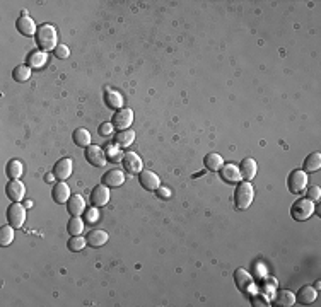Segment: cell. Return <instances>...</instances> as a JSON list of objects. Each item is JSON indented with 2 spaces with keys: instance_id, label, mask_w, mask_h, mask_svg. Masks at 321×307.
Here are the masks:
<instances>
[{
  "instance_id": "obj_9",
  "label": "cell",
  "mask_w": 321,
  "mask_h": 307,
  "mask_svg": "<svg viewBox=\"0 0 321 307\" xmlns=\"http://www.w3.org/2000/svg\"><path fill=\"white\" fill-rule=\"evenodd\" d=\"M121 166L126 173L130 174H140L142 173V159L137 156L135 152H125L123 154V159H121Z\"/></svg>"
},
{
  "instance_id": "obj_18",
  "label": "cell",
  "mask_w": 321,
  "mask_h": 307,
  "mask_svg": "<svg viewBox=\"0 0 321 307\" xmlns=\"http://www.w3.org/2000/svg\"><path fill=\"white\" fill-rule=\"evenodd\" d=\"M316 297H318V290L314 287H311V285H304L302 288H299L296 300L301 305H311L316 300Z\"/></svg>"
},
{
  "instance_id": "obj_19",
  "label": "cell",
  "mask_w": 321,
  "mask_h": 307,
  "mask_svg": "<svg viewBox=\"0 0 321 307\" xmlns=\"http://www.w3.org/2000/svg\"><path fill=\"white\" fill-rule=\"evenodd\" d=\"M125 183V174L120 169H109L103 176V184H106L108 188H118Z\"/></svg>"
},
{
  "instance_id": "obj_40",
  "label": "cell",
  "mask_w": 321,
  "mask_h": 307,
  "mask_svg": "<svg viewBox=\"0 0 321 307\" xmlns=\"http://www.w3.org/2000/svg\"><path fill=\"white\" fill-rule=\"evenodd\" d=\"M45 179H46V183H55V174H46L45 176Z\"/></svg>"
},
{
  "instance_id": "obj_31",
  "label": "cell",
  "mask_w": 321,
  "mask_h": 307,
  "mask_svg": "<svg viewBox=\"0 0 321 307\" xmlns=\"http://www.w3.org/2000/svg\"><path fill=\"white\" fill-rule=\"evenodd\" d=\"M45 63H46V53H45V51H41V50L33 51V53L29 55V58H28V65H29V67H33V68H39V67H43Z\"/></svg>"
},
{
  "instance_id": "obj_38",
  "label": "cell",
  "mask_w": 321,
  "mask_h": 307,
  "mask_svg": "<svg viewBox=\"0 0 321 307\" xmlns=\"http://www.w3.org/2000/svg\"><path fill=\"white\" fill-rule=\"evenodd\" d=\"M115 126L111 125V123H103V125L99 126V135L101 137H108V135H111V131Z\"/></svg>"
},
{
  "instance_id": "obj_29",
  "label": "cell",
  "mask_w": 321,
  "mask_h": 307,
  "mask_svg": "<svg viewBox=\"0 0 321 307\" xmlns=\"http://www.w3.org/2000/svg\"><path fill=\"white\" fill-rule=\"evenodd\" d=\"M67 232L70 236H81L84 232V220L81 217H72L67 222Z\"/></svg>"
},
{
  "instance_id": "obj_12",
  "label": "cell",
  "mask_w": 321,
  "mask_h": 307,
  "mask_svg": "<svg viewBox=\"0 0 321 307\" xmlns=\"http://www.w3.org/2000/svg\"><path fill=\"white\" fill-rule=\"evenodd\" d=\"M139 181L142 184L144 190H147V191H156L157 188L161 186L159 176H157L154 171H149V169H142V173L139 174Z\"/></svg>"
},
{
  "instance_id": "obj_8",
  "label": "cell",
  "mask_w": 321,
  "mask_h": 307,
  "mask_svg": "<svg viewBox=\"0 0 321 307\" xmlns=\"http://www.w3.org/2000/svg\"><path fill=\"white\" fill-rule=\"evenodd\" d=\"M16 29L19 31L23 36H26V38L36 36V31H38L36 24H34V21L28 16V12H26V11L23 12V14H21V17H17Z\"/></svg>"
},
{
  "instance_id": "obj_27",
  "label": "cell",
  "mask_w": 321,
  "mask_h": 307,
  "mask_svg": "<svg viewBox=\"0 0 321 307\" xmlns=\"http://www.w3.org/2000/svg\"><path fill=\"white\" fill-rule=\"evenodd\" d=\"M72 138L77 147H89L91 145V133L86 128H77L74 131Z\"/></svg>"
},
{
  "instance_id": "obj_32",
  "label": "cell",
  "mask_w": 321,
  "mask_h": 307,
  "mask_svg": "<svg viewBox=\"0 0 321 307\" xmlns=\"http://www.w3.org/2000/svg\"><path fill=\"white\" fill-rule=\"evenodd\" d=\"M14 241V227L9 223V225H4L2 229H0V246H9Z\"/></svg>"
},
{
  "instance_id": "obj_15",
  "label": "cell",
  "mask_w": 321,
  "mask_h": 307,
  "mask_svg": "<svg viewBox=\"0 0 321 307\" xmlns=\"http://www.w3.org/2000/svg\"><path fill=\"white\" fill-rule=\"evenodd\" d=\"M51 196H53L55 203H58V205H67V201L70 200V196H72L69 184L65 183V181H58V183H56L55 186H53Z\"/></svg>"
},
{
  "instance_id": "obj_35",
  "label": "cell",
  "mask_w": 321,
  "mask_h": 307,
  "mask_svg": "<svg viewBox=\"0 0 321 307\" xmlns=\"http://www.w3.org/2000/svg\"><path fill=\"white\" fill-rule=\"evenodd\" d=\"M118 145H115V147H108L106 148V157H108V161H120V159H123V154L118 150Z\"/></svg>"
},
{
  "instance_id": "obj_1",
  "label": "cell",
  "mask_w": 321,
  "mask_h": 307,
  "mask_svg": "<svg viewBox=\"0 0 321 307\" xmlns=\"http://www.w3.org/2000/svg\"><path fill=\"white\" fill-rule=\"evenodd\" d=\"M36 45L41 51H50L55 50L56 45H58V36H56V29L51 24H41L36 31Z\"/></svg>"
},
{
  "instance_id": "obj_3",
  "label": "cell",
  "mask_w": 321,
  "mask_h": 307,
  "mask_svg": "<svg viewBox=\"0 0 321 307\" xmlns=\"http://www.w3.org/2000/svg\"><path fill=\"white\" fill-rule=\"evenodd\" d=\"M314 213V201L307 200V198H299L297 201H294L291 215L294 220L297 222H304L307 218H311V215Z\"/></svg>"
},
{
  "instance_id": "obj_17",
  "label": "cell",
  "mask_w": 321,
  "mask_h": 307,
  "mask_svg": "<svg viewBox=\"0 0 321 307\" xmlns=\"http://www.w3.org/2000/svg\"><path fill=\"white\" fill-rule=\"evenodd\" d=\"M256 171H258V164L256 161L251 159V157H246V159L241 161V166H239V173H241V178L244 179V181H251L256 176Z\"/></svg>"
},
{
  "instance_id": "obj_16",
  "label": "cell",
  "mask_w": 321,
  "mask_h": 307,
  "mask_svg": "<svg viewBox=\"0 0 321 307\" xmlns=\"http://www.w3.org/2000/svg\"><path fill=\"white\" fill-rule=\"evenodd\" d=\"M6 193L12 201H21L26 195V188H24L23 181L12 179V181H9V184L6 186Z\"/></svg>"
},
{
  "instance_id": "obj_6",
  "label": "cell",
  "mask_w": 321,
  "mask_h": 307,
  "mask_svg": "<svg viewBox=\"0 0 321 307\" xmlns=\"http://www.w3.org/2000/svg\"><path fill=\"white\" fill-rule=\"evenodd\" d=\"M132 123H134V111L129 108L118 109L111 118V125L115 126L118 131L129 130V126H132Z\"/></svg>"
},
{
  "instance_id": "obj_7",
  "label": "cell",
  "mask_w": 321,
  "mask_h": 307,
  "mask_svg": "<svg viewBox=\"0 0 321 307\" xmlns=\"http://www.w3.org/2000/svg\"><path fill=\"white\" fill-rule=\"evenodd\" d=\"M86 159L89 164H92L94 168H104L108 162V157H106V152L103 150L99 145H89L86 147Z\"/></svg>"
},
{
  "instance_id": "obj_13",
  "label": "cell",
  "mask_w": 321,
  "mask_h": 307,
  "mask_svg": "<svg viewBox=\"0 0 321 307\" xmlns=\"http://www.w3.org/2000/svg\"><path fill=\"white\" fill-rule=\"evenodd\" d=\"M72 169H74L72 159L63 157V159H60L53 166V174H55V178L58 179V181H67V179L70 178V174H72Z\"/></svg>"
},
{
  "instance_id": "obj_37",
  "label": "cell",
  "mask_w": 321,
  "mask_h": 307,
  "mask_svg": "<svg viewBox=\"0 0 321 307\" xmlns=\"http://www.w3.org/2000/svg\"><path fill=\"white\" fill-rule=\"evenodd\" d=\"M86 220L89 222V223H96L99 220V213H98V208H91V210H87L86 212Z\"/></svg>"
},
{
  "instance_id": "obj_34",
  "label": "cell",
  "mask_w": 321,
  "mask_h": 307,
  "mask_svg": "<svg viewBox=\"0 0 321 307\" xmlns=\"http://www.w3.org/2000/svg\"><path fill=\"white\" fill-rule=\"evenodd\" d=\"M53 55H55V58H58V60H65V58H69L70 50H69V46H67V45H56V48L53 50Z\"/></svg>"
},
{
  "instance_id": "obj_5",
  "label": "cell",
  "mask_w": 321,
  "mask_h": 307,
  "mask_svg": "<svg viewBox=\"0 0 321 307\" xmlns=\"http://www.w3.org/2000/svg\"><path fill=\"white\" fill-rule=\"evenodd\" d=\"M7 220L14 229H21L26 222V208L19 201H14L11 207L7 208Z\"/></svg>"
},
{
  "instance_id": "obj_26",
  "label": "cell",
  "mask_w": 321,
  "mask_h": 307,
  "mask_svg": "<svg viewBox=\"0 0 321 307\" xmlns=\"http://www.w3.org/2000/svg\"><path fill=\"white\" fill-rule=\"evenodd\" d=\"M321 168V154L313 152L304 161V173H316Z\"/></svg>"
},
{
  "instance_id": "obj_23",
  "label": "cell",
  "mask_w": 321,
  "mask_h": 307,
  "mask_svg": "<svg viewBox=\"0 0 321 307\" xmlns=\"http://www.w3.org/2000/svg\"><path fill=\"white\" fill-rule=\"evenodd\" d=\"M135 140V131L134 130H121L118 131V135L115 137V143L120 148H125V147H130L132 143H134Z\"/></svg>"
},
{
  "instance_id": "obj_10",
  "label": "cell",
  "mask_w": 321,
  "mask_h": 307,
  "mask_svg": "<svg viewBox=\"0 0 321 307\" xmlns=\"http://www.w3.org/2000/svg\"><path fill=\"white\" fill-rule=\"evenodd\" d=\"M234 280H236V285L237 288H239L241 292H251L254 293V282H253V276L248 273L246 270L243 268H237L234 271Z\"/></svg>"
},
{
  "instance_id": "obj_22",
  "label": "cell",
  "mask_w": 321,
  "mask_h": 307,
  "mask_svg": "<svg viewBox=\"0 0 321 307\" xmlns=\"http://www.w3.org/2000/svg\"><path fill=\"white\" fill-rule=\"evenodd\" d=\"M204 166H205L207 171H221V168L224 166V159L221 157V154L210 152V154H207V156H205Z\"/></svg>"
},
{
  "instance_id": "obj_33",
  "label": "cell",
  "mask_w": 321,
  "mask_h": 307,
  "mask_svg": "<svg viewBox=\"0 0 321 307\" xmlns=\"http://www.w3.org/2000/svg\"><path fill=\"white\" fill-rule=\"evenodd\" d=\"M86 244H87V239H84L82 236H72V238L69 239V243H67V248L72 253H79V251H82V249L86 248Z\"/></svg>"
},
{
  "instance_id": "obj_25",
  "label": "cell",
  "mask_w": 321,
  "mask_h": 307,
  "mask_svg": "<svg viewBox=\"0 0 321 307\" xmlns=\"http://www.w3.org/2000/svg\"><path fill=\"white\" fill-rule=\"evenodd\" d=\"M275 305H284V307H291L296 304V295L291 290H280L277 293V297L274 299Z\"/></svg>"
},
{
  "instance_id": "obj_14",
  "label": "cell",
  "mask_w": 321,
  "mask_h": 307,
  "mask_svg": "<svg viewBox=\"0 0 321 307\" xmlns=\"http://www.w3.org/2000/svg\"><path fill=\"white\" fill-rule=\"evenodd\" d=\"M221 179L222 181H226V183H229V184H237V183H241L243 181V178H241V173H239V166H236V164H224L222 168H221Z\"/></svg>"
},
{
  "instance_id": "obj_2",
  "label": "cell",
  "mask_w": 321,
  "mask_h": 307,
  "mask_svg": "<svg viewBox=\"0 0 321 307\" xmlns=\"http://www.w3.org/2000/svg\"><path fill=\"white\" fill-rule=\"evenodd\" d=\"M253 198H254L253 184L249 181L237 183V188L234 191V207L237 210H248L249 205L253 203Z\"/></svg>"
},
{
  "instance_id": "obj_28",
  "label": "cell",
  "mask_w": 321,
  "mask_h": 307,
  "mask_svg": "<svg viewBox=\"0 0 321 307\" xmlns=\"http://www.w3.org/2000/svg\"><path fill=\"white\" fill-rule=\"evenodd\" d=\"M12 77H14L16 82L24 84V82L29 81V77H31V67L29 65H17L14 68V72H12Z\"/></svg>"
},
{
  "instance_id": "obj_21",
  "label": "cell",
  "mask_w": 321,
  "mask_h": 307,
  "mask_svg": "<svg viewBox=\"0 0 321 307\" xmlns=\"http://www.w3.org/2000/svg\"><path fill=\"white\" fill-rule=\"evenodd\" d=\"M108 232L106 231H92L89 232V236H87V244L92 246V248H101V246H104L108 243Z\"/></svg>"
},
{
  "instance_id": "obj_24",
  "label": "cell",
  "mask_w": 321,
  "mask_h": 307,
  "mask_svg": "<svg viewBox=\"0 0 321 307\" xmlns=\"http://www.w3.org/2000/svg\"><path fill=\"white\" fill-rule=\"evenodd\" d=\"M104 103H106V106H109L111 109H121V104H123V98L120 92L113 91V89H108L104 92Z\"/></svg>"
},
{
  "instance_id": "obj_11",
  "label": "cell",
  "mask_w": 321,
  "mask_h": 307,
  "mask_svg": "<svg viewBox=\"0 0 321 307\" xmlns=\"http://www.w3.org/2000/svg\"><path fill=\"white\" fill-rule=\"evenodd\" d=\"M108 201H109V190L106 184H98V186L92 188V191H91L92 207H96V208L106 207Z\"/></svg>"
},
{
  "instance_id": "obj_39",
  "label": "cell",
  "mask_w": 321,
  "mask_h": 307,
  "mask_svg": "<svg viewBox=\"0 0 321 307\" xmlns=\"http://www.w3.org/2000/svg\"><path fill=\"white\" fill-rule=\"evenodd\" d=\"M157 196H159V198H164V200H168L169 198V196H171V191L168 190V188H157Z\"/></svg>"
},
{
  "instance_id": "obj_20",
  "label": "cell",
  "mask_w": 321,
  "mask_h": 307,
  "mask_svg": "<svg viewBox=\"0 0 321 307\" xmlns=\"http://www.w3.org/2000/svg\"><path fill=\"white\" fill-rule=\"evenodd\" d=\"M67 210L72 217H81V213H84L86 210V201L81 195H72L70 200L67 201Z\"/></svg>"
},
{
  "instance_id": "obj_30",
  "label": "cell",
  "mask_w": 321,
  "mask_h": 307,
  "mask_svg": "<svg viewBox=\"0 0 321 307\" xmlns=\"http://www.w3.org/2000/svg\"><path fill=\"white\" fill-rule=\"evenodd\" d=\"M6 173H7L9 179H19L21 174H23V164H21V161H17V159L9 161Z\"/></svg>"
},
{
  "instance_id": "obj_4",
  "label": "cell",
  "mask_w": 321,
  "mask_h": 307,
  "mask_svg": "<svg viewBox=\"0 0 321 307\" xmlns=\"http://www.w3.org/2000/svg\"><path fill=\"white\" fill-rule=\"evenodd\" d=\"M307 186V174L302 169H294L287 178V188L294 195H301Z\"/></svg>"
},
{
  "instance_id": "obj_36",
  "label": "cell",
  "mask_w": 321,
  "mask_h": 307,
  "mask_svg": "<svg viewBox=\"0 0 321 307\" xmlns=\"http://www.w3.org/2000/svg\"><path fill=\"white\" fill-rule=\"evenodd\" d=\"M319 196H321L319 186H309V188H307V193H306V198H307V200H311V201H319Z\"/></svg>"
}]
</instances>
